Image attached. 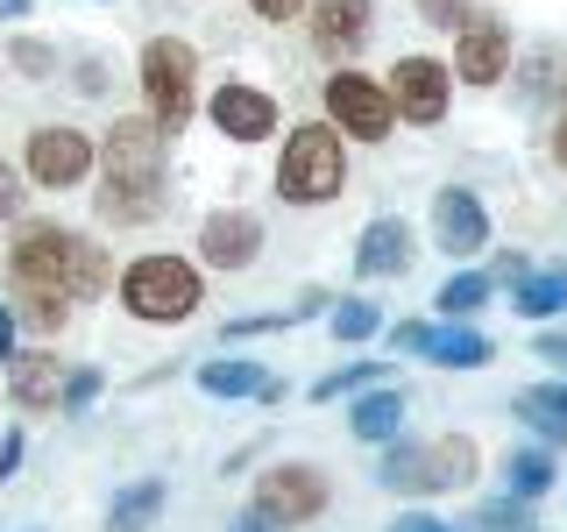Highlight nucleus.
Returning a JSON list of instances; mask_svg holds the SVG:
<instances>
[{
  "label": "nucleus",
  "mask_w": 567,
  "mask_h": 532,
  "mask_svg": "<svg viewBox=\"0 0 567 532\" xmlns=\"http://www.w3.org/2000/svg\"><path fill=\"white\" fill-rule=\"evenodd\" d=\"M319 100H327V129L333 135H354V142H383L398 129V106H390V85L369 79V71L341 64L327 85H319Z\"/></svg>",
  "instance_id": "nucleus-6"
},
{
  "label": "nucleus",
  "mask_w": 567,
  "mask_h": 532,
  "mask_svg": "<svg viewBox=\"0 0 567 532\" xmlns=\"http://www.w3.org/2000/svg\"><path fill=\"white\" fill-rule=\"evenodd\" d=\"M369 22H377V0H312V50L341 71L369 43Z\"/></svg>",
  "instance_id": "nucleus-12"
},
{
  "label": "nucleus",
  "mask_w": 567,
  "mask_h": 532,
  "mask_svg": "<svg viewBox=\"0 0 567 532\" xmlns=\"http://www.w3.org/2000/svg\"><path fill=\"white\" fill-rule=\"evenodd\" d=\"M142 100H150V121L164 129V142L185 135V121L199 114V50L185 35H150L142 43Z\"/></svg>",
  "instance_id": "nucleus-3"
},
{
  "label": "nucleus",
  "mask_w": 567,
  "mask_h": 532,
  "mask_svg": "<svg viewBox=\"0 0 567 532\" xmlns=\"http://www.w3.org/2000/svg\"><path fill=\"white\" fill-rule=\"evenodd\" d=\"M100 390H106V377H100L93 362L64 369V398H58V412H64V419H85V412H93V398H100Z\"/></svg>",
  "instance_id": "nucleus-27"
},
{
  "label": "nucleus",
  "mask_w": 567,
  "mask_h": 532,
  "mask_svg": "<svg viewBox=\"0 0 567 532\" xmlns=\"http://www.w3.org/2000/svg\"><path fill=\"white\" fill-rule=\"evenodd\" d=\"M121 306H128L142 327H177L206 306V284L185 256H135L121 270Z\"/></svg>",
  "instance_id": "nucleus-5"
},
{
  "label": "nucleus",
  "mask_w": 567,
  "mask_h": 532,
  "mask_svg": "<svg viewBox=\"0 0 567 532\" xmlns=\"http://www.w3.org/2000/svg\"><path fill=\"white\" fill-rule=\"evenodd\" d=\"M29 8H35V0H0V22H22Z\"/></svg>",
  "instance_id": "nucleus-41"
},
{
  "label": "nucleus",
  "mask_w": 567,
  "mask_h": 532,
  "mask_svg": "<svg viewBox=\"0 0 567 532\" xmlns=\"http://www.w3.org/2000/svg\"><path fill=\"white\" fill-rule=\"evenodd\" d=\"M419 22L425 29H454V22H468V0H419Z\"/></svg>",
  "instance_id": "nucleus-32"
},
{
  "label": "nucleus",
  "mask_w": 567,
  "mask_h": 532,
  "mask_svg": "<svg viewBox=\"0 0 567 532\" xmlns=\"http://www.w3.org/2000/svg\"><path fill=\"white\" fill-rule=\"evenodd\" d=\"M327 497H333V483H327V469H319V461H270V469L256 475V504H248V511L284 532V525L319 519V511H327Z\"/></svg>",
  "instance_id": "nucleus-7"
},
{
  "label": "nucleus",
  "mask_w": 567,
  "mask_h": 532,
  "mask_svg": "<svg viewBox=\"0 0 567 532\" xmlns=\"http://www.w3.org/2000/svg\"><path fill=\"white\" fill-rule=\"evenodd\" d=\"M532 348H539V355H546V362H554V369H567V334H539V341H532Z\"/></svg>",
  "instance_id": "nucleus-38"
},
{
  "label": "nucleus",
  "mask_w": 567,
  "mask_h": 532,
  "mask_svg": "<svg viewBox=\"0 0 567 532\" xmlns=\"http://www.w3.org/2000/svg\"><path fill=\"white\" fill-rule=\"evenodd\" d=\"M71 85H79V93H100V85H106V71H100V58H85V64H79V79H71Z\"/></svg>",
  "instance_id": "nucleus-40"
},
{
  "label": "nucleus",
  "mask_w": 567,
  "mask_h": 532,
  "mask_svg": "<svg viewBox=\"0 0 567 532\" xmlns=\"http://www.w3.org/2000/svg\"><path fill=\"white\" fill-rule=\"evenodd\" d=\"M235 532H277L270 519H256V511H241V519H235Z\"/></svg>",
  "instance_id": "nucleus-42"
},
{
  "label": "nucleus",
  "mask_w": 567,
  "mask_h": 532,
  "mask_svg": "<svg viewBox=\"0 0 567 532\" xmlns=\"http://www.w3.org/2000/svg\"><path fill=\"white\" fill-rule=\"evenodd\" d=\"M348 433L369 440V448H390V440H404V390H398V383L362 390V398H354V412H348Z\"/></svg>",
  "instance_id": "nucleus-17"
},
{
  "label": "nucleus",
  "mask_w": 567,
  "mask_h": 532,
  "mask_svg": "<svg viewBox=\"0 0 567 532\" xmlns=\"http://www.w3.org/2000/svg\"><path fill=\"white\" fill-rule=\"evenodd\" d=\"M348 185V142L327 129V121H306V129L284 135V156H277V192L291 206H327L341 200Z\"/></svg>",
  "instance_id": "nucleus-4"
},
{
  "label": "nucleus",
  "mask_w": 567,
  "mask_h": 532,
  "mask_svg": "<svg viewBox=\"0 0 567 532\" xmlns=\"http://www.w3.org/2000/svg\"><path fill=\"white\" fill-rule=\"evenodd\" d=\"M14 469H22V433H14V426H8V433H0V483H8Z\"/></svg>",
  "instance_id": "nucleus-36"
},
{
  "label": "nucleus",
  "mask_w": 567,
  "mask_h": 532,
  "mask_svg": "<svg viewBox=\"0 0 567 532\" xmlns=\"http://www.w3.org/2000/svg\"><path fill=\"white\" fill-rule=\"evenodd\" d=\"M475 461H483V448H475L468 433L425 440V497H433V490H468L475 483Z\"/></svg>",
  "instance_id": "nucleus-18"
},
{
  "label": "nucleus",
  "mask_w": 567,
  "mask_h": 532,
  "mask_svg": "<svg viewBox=\"0 0 567 532\" xmlns=\"http://www.w3.org/2000/svg\"><path fill=\"white\" fill-rule=\"evenodd\" d=\"M390 532H454V525H440V519H433V511H404V519H398V525H390Z\"/></svg>",
  "instance_id": "nucleus-37"
},
{
  "label": "nucleus",
  "mask_w": 567,
  "mask_h": 532,
  "mask_svg": "<svg viewBox=\"0 0 567 532\" xmlns=\"http://www.w3.org/2000/svg\"><path fill=\"white\" fill-rule=\"evenodd\" d=\"M327 327H333V341L362 348V341H377V334H383V306H377V298H341V306L327 313Z\"/></svg>",
  "instance_id": "nucleus-26"
},
{
  "label": "nucleus",
  "mask_w": 567,
  "mask_h": 532,
  "mask_svg": "<svg viewBox=\"0 0 567 532\" xmlns=\"http://www.w3.org/2000/svg\"><path fill=\"white\" fill-rule=\"evenodd\" d=\"M8 277H14L22 298H64V306L114 291V263H106V248L93 235H79V227H58V221H29L22 235H14Z\"/></svg>",
  "instance_id": "nucleus-1"
},
{
  "label": "nucleus",
  "mask_w": 567,
  "mask_h": 532,
  "mask_svg": "<svg viewBox=\"0 0 567 532\" xmlns=\"http://www.w3.org/2000/svg\"><path fill=\"white\" fill-rule=\"evenodd\" d=\"M248 8H256L262 22H298V14H306V0H248Z\"/></svg>",
  "instance_id": "nucleus-35"
},
{
  "label": "nucleus",
  "mask_w": 567,
  "mask_h": 532,
  "mask_svg": "<svg viewBox=\"0 0 567 532\" xmlns=\"http://www.w3.org/2000/svg\"><path fill=\"white\" fill-rule=\"evenodd\" d=\"M199 256L213 263V270H248V263L262 256V221L248 206H220V213H206V227H199Z\"/></svg>",
  "instance_id": "nucleus-13"
},
{
  "label": "nucleus",
  "mask_w": 567,
  "mask_h": 532,
  "mask_svg": "<svg viewBox=\"0 0 567 532\" xmlns=\"http://www.w3.org/2000/svg\"><path fill=\"white\" fill-rule=\"evenodd\" d=\"M164 129H156L150 114H121L114 129H106V177L93 192L100 221L106 227H150L164 221Z\"/></svg>",
  "instance_id": "nucleus-2"
},
{
  "label": "nucleus",
  "mask_w": 567,
  "mask_h": 532,
  "mask_svg": "<svg viewBox=\"0 0 567 532\" xmlns=\"http://www.w3.org/2000/svg\"><path fill=\"white\" fill-rule=\"evenodd\" d=\"M425 334H433L425 319H398V327H390V348H398V355H425Z\"/></svg>",
  "instance_id": "nucleus-33"
},
{
  "label": "nucleus",
  "mask_w": 567,
  "mask_h": 532,
  "mask_svg": "<svg viewBox=\"0 0 567 532\" xmlns=\"http://www.w3.org/2000/svg\"><path fill=\"white\" fill-rule=\"evenodd\" d=\"M270 369L262 362H199V390L206 398H262Z\"/></svg>",
  "instance_id": "nucleus-25"
},
{
  "label": "nucleus",
  "mask_w": 567,
  "mask_h": 532,
  "mask_svg": "<svg viewBox=\"0 0 567 532\" xmlns=\"http://www.w3.org/2000/svg\"><path fill=\"white\" fill-rule=\"evenodd\" d=\"M390 106H398L404 121H419V129H433L440 114H447V93H454V71L440 58H425V50H412V58L390 64Z\"/></svg>",
  "instance_id": "nucleus-9"
},
{
  "label": "nucleus",
  "mask_w": 567,
  "mask_h": 532,
  "mask_svg": "<svg viewBox=\"0 0 567 532\" xmlns=\"http://www.w3.org/2000/svg\"><path fill=\"white\" fill-rule=\"evenodd\" d=\"M433 242L447 248L454 263H468L475 248H489V213H483V200H475V192H461V185L433 192Z\"/></svg>",
  "instance_id": "nucleus-14"
},
{
  "label": "nucleus",
  "mask_w": 567,
  "mask_h": 532,
  "mask_svg": "<svg viewBox=\"0 0 567 532\" xmlns=\"http://www.w3.org/2000/svg\"><path fill=\"white\" fill-rule=\"evenodd\" d=\"M489 355H496V348H489V334L461 327V319H447V327L425 334V362H440V369H483Z\"/></svg>",
  "instance_id": "nucleus-19"
},
{
  "label": "nucleus",
  "mask_w": 567,
  "mask_h": 532,
  "mask_svg": "<svg viewBox=\"0 0 567 532\" xmlns=\"http://www.w3.org/2000/svg\"><path fill=\"white\" fill-rule=\"evenodd\" d=\"M554 454L546 448H518V454H504V497H518V504H539L546 490H554Z\"/></svg>",
  "instance_id": "nucleus-23"
},
{
  "label": "nucleus",
  "mask_w": 567,
  "mask_h": 532,
  "mask_svg": "<svg viewBox=\"0 0 567 532\" xmlns=\"http://www.w3.org/2000/svg\"><path fill=\"white\" fill-rule=\"evenodd\" d=\"M454 79H468V85H496V79H511V22H496V14H468L454 35Z\"/></svg>",
  "instance_id": "nucleus-10"
},
{
  "label": "nucleus",
  "mask_w": 567,
  "mask_h": 532,
  "mask_svg": "<svg viewBox=\"0 0 567 532\" xmlns=\"http://www.w3.org/2000/svg\"><path fill=\"white\" fill-rule=\"evenodd\" d=\"M468 532H532V511L518 504V497H496V504L475 511V525Z\"/></svg>",
  "instance_id": "nucleus-30"
},
{
  "label": "nucleus",
  "mask_w": 567,
  "mask_h": 532,
  "mask_svg": "<svg viewBox=\"0 0 567 532\" xmlns=\"http://www.w3.org/2000/svg\"><path fill=\"white\" fill-rule=\"evenodd\" d=\"M377 383H383V362H348V369H333V377H319L312 398L327 405V398H341V390H377Z\"/></svg>",
  "instance_id": "nucleus-28"
},
{
  "label": "nucleus",
  "mask_w": 567,
  "mask_h": 532,
  "mask_svg": "<svg viewBox=\"0 0 567 532\" xmlns=\"http://www.w3.org/2000/svg\"><path fill=\"white\" fill-rule=\"evenodd\" d=\"M8 64L22 71V79H58V50L35 43V35H14V43H8Z\"/></svg>",
  "instance_id": "nucleus-29"
},
{
  "label": "nucleus",
  "mask_w": 567,
  "mask_h": 532,
  "mask_svg": "<svg viewBox=\"0 0 567 532\" xmlns=\"http://www.w3.org/2000/svg\"><path fill=\"white\" fill-rule=\"evenodd\" d=\"M93 164H100L93 135L71 129V121H43V129L29 135V177L43 192H79L85 177H93Z\"/></svg>",
  "instance_id": "nucleus-8"
},
{
  "label": "nucleus",
  "mask_w": 567,
  "mask_h": 532,
  "mask_svg": "<svg viewBox=\"0 0 567 532\" xmlns=\"http://www.w3.org/2000/svg\"><path fill=\"white\" fill-rule=\"evenodd\" d=\"M206 114H213V129H220L227 142H262V135H277V100L262 93V85H241V79L213 85Z\"/></svg>",
  "instance_id": "nucleus-11"
},
{
  "label": "nucleus",
  "mask_w": 567,
  "mask_h": 532,
  "mask_svg": "<svg viewBox=\"0 0 567 532\" xmlns=\"http://www.w3.org/2000/svg\"><path fill=\"white\" fill-rule=\"evenodd\" d=\"M14 334H22V319H14V306H0V362L14 355Z\"/></svg>",
  "instance_id": "nucleus-39"
},
{
  "label": "nucleus",
  "mask_w": 567,
  "mask_h": 532,
  "mask_svg": "<svg viewBox=\"0 0 567 532\" xmlns=\"http://www.w3.org/2000/svg\"><path fill=\"white\" fill-rule=\"evenodd\" d=\"M14 319H29L35 334H64L71 327V306H64V298H22V313H14Z\"/></svg>",
  "instance_id": "nucleus-31"
},
{
  "label": "nucleus",
  "mask_w": 567,
  "mask_h": 532,
  "mask_svg": "<svg viewBox=\"0 0 567 532\" xmlns=\"http://www.w3.org/2000/svg\"><path fill=\"white\" fill-rule=\"evenodd\" d=\"M511 412L539 440H567V383H525L518 398H511Z\"/></svg>",
  "instance_id": "nucleus-20"
},
{
  "label": "nucleus",
  "mask_w": 567,
  "mask_h": 532,
  "mask_svg": "<svg viewBox=\"0 0 567 532\" xmlns=\"http://www.w3.org/2000/svg\"><path fill=\"white\" fill-rule=\"evenodd\" d=\"M412 227L398 221V213H383V221H369L362 227V242H354V270L362 277H404L412 270Z\"/></svg>",
  "instance_id": "nucleus-16"
},
{
  "label": "nucleus",
  "mask_w": 567,
  "mask_h": 532,
  "mask_svg": "<svg viewBox=\"0 0 567 532\" xmlns=\"http://www.w3.org/2000/svg\"><path fill=\"white\" fill-rule=\"evenodd\" d=\"M560 121H567V106H560Z\"/></svg>",
  "instance_id": "nucleus-43"
},
{
  "label": "nucleus",
  "mask_w": 567,
  "mask_h": 532,
  "mask_svg": "<svg viewBox=\"0 0 567 532\" xmlns=\"http://www.w3.org/2000/svg\"><path fill=\"white\" fill-rule=\"evenodd\" d=\"M511 306H518L525 319L567 313V263H554V270H525L518 284H511Z\"/></svg>",
  "instance_id": "nucleus-21"
},
{
  "label": "nucleus",
  "mask_w": 567,
  "mask_h": 532,
  "mask_svg": "<svg viewBox=\"0 0 567 532\" xmlns=\"http://www.w3.org/2000/svg\"><path fill=\"white\" fill-rule=\"evenodd\" d=\"M14 213H22V171L0 164V221H14Z\"/></svg>",
  "instance_id": "nucleus-34"
},
{
  "label": "nucleus",
  "mask_w": 567,
  "mask_h": 532,
  "mask_svg": "<svg viewBox=\"0 0 567 532\" xmlns=\"http://www.w3.org/2000/svg\"><path fill=\"white\" fill-rule=\"evenodd\" d=\"M8 398L22 405V412H58L64 398V362L50 348H14L8 355Z\"/></svg>",
  "instance_id": "nucleus-15"
},
{
  "label": "nucleus",
  "mask_w": 567,
  "mask_h": 532,
  "mask_svg": "<svg viewBox=\"0 0 567 532\" xmlns=\"http://www.w3.org/2000/svg\"><path fill=\"white\" fill-rule=\"evenodd\" d=\"M164 483H156V475H142V483H128L114 497V504H106V532H150L156 525V511H164Z\"/></svg>",
  "instance_id": "nucleus-22"
},
{
  "label": "nucleus",
  "mask_w": 567,
  "mask_h": 532,
  "mask_svg": "<svg viewBox=\"0 0 567 532\" xmlns=\"http://www.w3.org/2000/svg\"><path fill=\"white\" fill-rule=\"evenodd\" d=\"M489 291H496V277H489V270H454L447 284H440V298H433V306L447 313V319H461V327H468V319L489 306Z\"/></svg>",
  "instance_id": "nucleus-24"
}]
</instances>
